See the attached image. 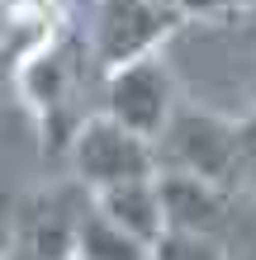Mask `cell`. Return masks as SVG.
I'll return each instance as SVG.
<instances>
[{
	"mask_svg": "<svg viewBox=\"0 0 256 260\" xmlns=\"http://www.w3.org/2000/svg\"><path fill=\"white\" fill-rule=\"evenodd\" d=\"M86 43L76 38V28H62L57 38H48L38 52H29L19 67H14L10 85L14 95H19L24 114L34 118L38 128V142L43 151H52V156H62L71 133H76V123L86 118L81 109V81H86Z\"/></svg>",
	"mask_w": 256,
	"mask_h": 260,
	"instance_id": "6da1fadb",
	"label": "cell"
},
{
	"mask_svg": "<svg viewBox=\"0 0 256 260\" xmlns=\"http://www.w3.org/2000/svg\"><path fill=\"white\" fill-rule=\"evenodd\" d=\"M157 171H180L194 180L237 194L242 189V142H237V118H223L200 104H176L166 128L157 133Z\"/></svg>",
	"mask_w": 256,
	"mask_h": 260,
	"instance_id": "7a4b0ae2",
	"label": "cell"
},
{
	"mask_svg": "<svg viewBox=\"0 0 256 260\" xmlns=\"http://www.w3.org/2000/svg\"><path fill=\"white\" fill-rule=\"evenodd\" d=\"M67 166H71V180L86 185L90 194L95 189H109V185H124V180H147L157 175V147L152 137L124 128L119 118L109 114H86L76 133L67 142Z\"/></svg>",
	"mask_w": 256,
	"mask_h": 260,
	"instance_id": "3957f363",
	"label": "cell"
},
{
	"mask_svg": "<svg viewBox=\"0 0 256 260\" xmlns=\"http://www.w3.org/2000/svg\"><path fill=\"white\" fill-rule=\"evenodd\" d=\"M176 28H185V19L171 5H157V0H100L86 48H90L95 71L104 76L124 62H138L147 52H161Z\"/></svg>",
	"mask_w": 256,
	"mask_h": 260,
	"instance_id": "277c9868",
	"label": "cell"
},
{
	"mask_svg": "<svg viewBox=\"0 0 256 260\" xmlns=\"http://www.w3.org/2000/svg\"><path fill=\"white\" fill-rule=\"evenodd\" d=\"M176 104H180V90L161 52H147L138 62H124L100 76V114L119 118L124 128L152 137V142L176 114Z\"/></svg>",
	"mask_w": 256,
	"mask_h": 260,
	"instance_id": "5b68a950",
	"label": "cell"
},
{
	"mask_svg": "<svg viewBox=\"0 0 256 260\" xmlns=\"http://www.w3.org/2000/svg\"><path fill=\"white\" fill-rule=\"evenodd\" d=\"M90 208V189L76 180H57L34 194H19L14 208V255L19 260H71L76 227Z\"/></svg>",
	"mask_w": 256,
	"mask_h": 260,
	"instance_id": "8992f818",
	"label": "cell"
},
{
	"mask_svg": "<svg viewBox=\"0 0 256 260\" xmlns=\"http://www.w3.org/2000/svg\"><path fill=\"white\" fill-rule=\"evenodd\" d=\"M161 189V213H166V232H194V237H223L228 227V204L233 194L209 185V180L180 175V171H157Z\"/></svg>",
	"mask_w": 256,
	"mask_h": 260,
	"instance_id": "52a82bcc",
	"label": "cell"
},
{
	"mask_svg": "<svg viewBox=\"0 0 256 260\" xmlns=\"http://www.w3.org/2000/svg\"><path fill=\"white\" fill-rule=\"evenodd\" d=\"M109 222H119L124 232H133L138 241L157 246V237L166 232V213H161V189H157V175L147 180H124V185H109V189H95L90 194Z\"/></svg>",
	"mask_w": 256,
	"mask_h": 260,
	"instance_id": "ba28073f",
	"label": "cell"
},
{
	"mask_svg": "<svg viewBox=\"0 0 256 260\" xmlns=\"http://www.w3.org/2000/svg\"><path fill=\"white\" fill-rule=\"evenodd\" d=\"M71 260H152V246L138 241L133 232H124L119 222H109L90 204L81 227H76V251H71Z\"/></svg>",
	"mask_w": 256,
	"mask_h": 260,
	"instance_id": "9c48e42d",
	"label": "cell"
},
{
	"mask_svg": "<svg viewBox=\"0 0 256 260\" xmlns=\"http://www.w3.org/2000/svg\"><path fill=\"white\" fill-rule=\"evenodd\" d=\"M152 260H228L218 237H194V232H161Z\"/></svg>",
	"mask_w": 256,
	"mask_h": 260,
	"instance_id": "30bf717a",
	"label": "cell"
},
{
	"mask_svg": "<svg viewBox=\"0 0 256 260\" xmlns=\"http://www.w3.org/2000/svg\"><path fill=\"white\" fill-rule=\"evenodd\" d=\"M247 10H256V0H176V14L185 24H218Z\"/></svg>",
	"mask_w": 256,
	"mask_h": 260,
	"instance_id": "8fae6325",
	"label": "cell"
},
{
	"mask_svg": "<svg viewBox=\"0 0 256 260\" xmlns=\"http://www.w3.org/2000/svg\"><path fill=\"white\" fill-rule=\"evenodd\" d=\"M237 142H242V189H256V114L237 118Z\"/></svg>",
	"mask_w": 256,
	"mask_h": 260,
	"instance_id": "7c38bea8",
	"label": "cell"
},
{
	"mask_svg": "<svg viewBox=\"0 0 256 260\" xmlns=\"http://www.w3.org/2000/svg\"><path fill=\"white\" fill-rule=\"evenodd\" d=\"M14 208H19V194L0 185V260L14 251Z\"/></svg>",
	"mask_w": 256,
	"mask_h": 260,
	"instance_id": "4fadbf2b",
	"label": "cell"
},
{
	"mask_svg": "<svg viewBox=\"0 0 256 260\" xmlns=\"http://www.w3.org/2000/svg\"><path fill=\"white\" fill-rule=\"evenodd\" d=\"M14 76V48H10V14H5V0H0V81Z\"/></svg>",
	"mask_w": 256,
	"mask_h": 260,
	"instance_id": "5bb4252c",
	"label": "cell"
},
{
	"mask_svg": "<svg viewBox=\"0 0 256 260\" xmlns=\"http://www.w3.org/2000/svg\"><path fill=\"white\" fill-rule=\"evenodd\" d=\"M157 5H171V10H176V0H157Z\"/></svg>",
	"mask_w": 256,
	"mask_h": 260,
	"instance_id": "9a60e30c",
	"label": "cell"
},
{
	"mask_svg": "<svg viewBox=\"0 0 256 260\" xmlns=\"http://www.w3.org/2000/svg\"><path fill=\"white\" fill-rule=\"evenodd\" d=\"M5 260H19V255H14V251H10V255H5Z\"/></svg>",
	"mask_w": 256,
	"mask_h": 260,
	"instance_id": "2e32d148",
	"label": "cell"
}]
</instances>
